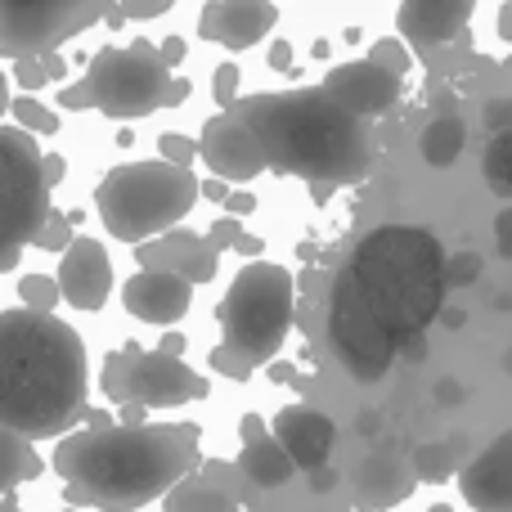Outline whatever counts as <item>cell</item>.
Wrapping results in <instances>:
<instances>
[{
    "label": "cell",
    "mask_w": 512,
    "mask_h": 512,
    "mask_svg": "<svg viewBox=\"0 0 512 512\" xmlns=\"http://www.w3.org/2000/svg\"><path fill=\"white\" fill-rule=\"evenodd\" d=\"M198 423H117L54 445V472L72 508L140 512L198 468Z\"/></svg>",
    "instance_id": "1"
},
{
    "label": "cell",
    "mask_w": 512,
    "mask_h": 512,
    "mask_svg": "<svg viewBox=\"0 0 512 512\" xmlns=\"http://www.w3.org/2000/svg\"><path fill=\"white\" fill-rule=\"evenodd\" d=\"M86 342L59 315L0 310V427L23 441L72 432L86 414Z\"/></svg>",
    "instance_id": "2"
},
{
    "label": "cell",
    "mask_w": 512,
    "mask_h": 512,
    "mask_svg": "<svg viewBox=\"0 0 512 512\" xmlns=\"http://www.w3.org/2000/svg\"><path fill=\"white\" fill-rule=\"evenodd\" d=\"M234 113L248 122L261 144L270 171L301 176L310 189L351 185L369 171L373 144L355 113L324 95V90H279V95H252Z\"/></svg>",
    "instance_id": "3"
},
{
    "label": "cell",
    "mask_w": 512,
    "mask_h": 512,
    "mask_svg": "<svg viewBox=\"0 0 512 512\" xmlns=\"http://www.w3.org/2000/svg\"><path fill=\"white\" fill-rule=\"evenodd\" d=\"M351 274L373 315L400 337H423L427 324L445 310L450 256L441 239L423 225H382L364 234L351 252Z\"/></svg>",
    "instance_id": "4"
},
{
    "label": "cell",
    "mask_w": 512,
    "mask_h": 512,
    "mask_svg": "<svg viewBox=\"0 0 512 512\" xmlns=\"http://www.w3.org/2000/svg\"><path fill=\"white\" fill-rule=\"evenodd\" d=\"M203 194V180L185 167L153 158V162H122L113 167L95 189L99 221L113 239L122 243H144L162 239L180 225V216H189V207Z\"/></svg>",
    "instance_id": "5"
},
{
    "label": "cell",
    "mask_w": 512,
    "mask_h": 512,
    "mask_svg": "<svg viewBox=\"0 0 512 512\" xmlns=\"http://www.w3.org/2000/svg\"><path fill=\"white\" fill-rule=\"evenodd\" d=\"M171 68L162 63L158 45L135 41V45H104L90 59V72L77 86L59 90V108L72 113H104L113 122H140V117L167 108V90H171Z\"/></svg>",
    "instance_id": "6"
},
{
    "label": "cell",
    "mask_w": 512,
    "mask_h": 512,
    "mask_svg": "<svg viewBox=\"0 0 512 512\" xmlns=\"http://www.w3.org/2000/svg\"><path fill=\"white\" fill-rule=\"evenodd\" d=\"M292 306H297V283L283 265L274 261H248L239 274L230 279L216 310V324H221L225 342L234 355L252 364H265L279 355L283 337L292 328Z\"/></svg>",
    "instance_id": "7"
},
{
    "label": "cell",
    "mask_w": 512,
    "mask_h": 512,
    "mask_svg": "<svg viewBox=\"0 0 512 512\" xmlns=\"http://www.w3.org/2000/svg\"><path fill=\"white\" fill-rule=\"evenodd\" d=\"M50 180L36 135L0 126V252H18L50 225Z\"/></svg>",
    "instance_id": "8"
},
{
    "label": "cell",
    "mask_w": 512,
    "mask_h": 512,
    "mask_svg": "<svg viewBox=\"0 0 512 512\" xmlns=\"http://www.w3.org/2000/svg\"><path fill=\"white\" fill-rule=\"evenodd\" d=\"M328 346H333V360L355 382H382L391 364L400 360V337L373 315L351 265L337 270L333 292H328Z\"/></svg>",
    "instance_id": "9"
},
{
    "label": "cell",
    "mask_w": 512,
    "mask_h": 512,
    "mask_svg": "<svg viewBox=\"0 0 512 512\" xmlns=\"http://www.w3.org/2000/svg\"><path fill=\"white\" fill-rule=\"evenodd\" d=\"M99 387L108 400L117 405H135V409H167V405H189V400H207L212 382L198 378L185 360H171L162 351H140L126 346L113 351L99 369Z\"/></svg>",
    "instance_id": "10"
},
{
    "label": "cell",
    "mask_w": 512,
    "mask_h": 512,
    "mask_svg": "<svg viewBox=\"0 0 512 512\" xmlns=\"http://www.w3.org/2000/svg\"><path fill=\"white\" fill-rule=\"evenodd\" d=\"M99 18H113L104 0H41V5L0 0V54L14 63L59 54L68 36L86 32Z\"/></svg>",
    "instance_id": "11"
},
{
    "label": "cell",
    "mask_w": 512,
    "mask_h": 512,
    "mask_svg": "<svg viewBox=\"0 0 512 512\" xmlns=\"http://www.w3.org/2000/svg\"><path fill=\"white\" fill-rule=\"evenodd\" d=\"M198 158L207 162V171L212 176H221L225 185H239L243 180H256L270 162H265L261 144H256V135L248 131V122H243L239 113H216L207 117L203 126V140H198Z\"/></svg>",
    "instance_id": "12"
},
{
    "label": "cell",
    "mask_w": 512,
    "mask_h": 512,
    "mask_svg": "<svg viewBox=\"0 0 512 512\" xmlns=\"http://www.w3.org/2000/svg\"><path fill=\"white\" fill-rule=\"evenodd\" d=\"M319 90L364 122V117H382L387 108H396L400 90H405V77H396V72L378 68V63H369V59H355V63H337L333 72H324Z\"/></svg>",
    "instance_id": "13"
},
{
    "label": "cell",
    "mask_w": 512,
    "mask_h": 512,
    "mask_svg": "<svg viewBox=\"0 0 512 512\" xmlns=\"http://www.w3.org/2000/svg\"><path fill=\"white\" fill-rule=\"evenodd\" d=\"M54 279H59L63 301L72 310H104L108 297H113V261H108L104 243L90 239V234H77V243L63 252V265Z\"/></svg>",
    "instance_id": "14"
},
{
    "label": "cell",
    "mask_w": 512,
    "mask_h": 512,
    "mask_svg": "<svg viewBox=\"0 0 512 512\" xmlns=\"http://www.w3.org/2000/svg\"><path fill=\"white\" fill-rule=\"evenodd\" d=\"M135 261H140V270L176 274V279H185V283H194L198 288V283L216 279L221 252H216L212 243H207L203 234H194V230H171V234H162V239L135 248Z\"/></svg>",
    "instance_id": "15"
},
{
    "label": "cell",
    "mask_w": 512,
    "mask_h": 512,
    "mask_svg": "<svg viewBox=\"0 0 512 512\" xmlns=\"http://www.w3.org/2000/svg\"><path fill=\"white\" fill-rule=\"evenodd\" d=\"M459 490L472 512H512V432H499L459 472Z\"/></svg>",
    "instance_id": "16"
},
{
    "label": "cell",
    "mask_w": 512,
    "mask_h": 512,
    "mask_svg": "<svg viewBox=\"0 0 512 512\" xmlns=\"http://www.w3.org/2000/svg\"><path fill=\"white\" fill-rule=\"evenodd\" d=\"M274 23H279V9L265 0H212L198 14V36L225 50H252Z\"/></svg>",
    "instance_id": "17"
},
{
    "label": "cell",
    "mask_w": 512,
    "mask_h": 512,
    "mask_svg": "<svg viewBox=\"0 0 512 512\" xmlns=\"http://www.w3.org/2000/svg\"><path fill=\"white\" fill-rule=\"evenodd\" d=\"M122 306L131 310L144 324H180L194 306V283L176 279V274H153V270H135L122 283Z\"/></svg>",
    "instance_id": "18"
},
{
    "label": "cell",
    "mask_w": 512,
    "mask_h": 512,
    "mask_svg": "<svg viewBox=\"0 0 512 512\" xmlns=\"http://www.w3.org/2000/svg\"><path fill=\"white\" fill-rule=\"evenodd\" d=\"M274 441L292 454V463H297L301 472H319V468H328L337 427H333V418L310 405H283L279 414H274Z\"/></svg>",
    "instance_id": "19"
},
{
    "label": "cell",
    "mask_w": 512,
    "mask_h": 512,
    "mask_svg": "<svg viewBox=\"0 0 512 512\" xmlns=\"http://www.w3.org/2000/svg\"><path fill=\"white\" fill-rule=\"evenodd\" d=\"M468 18L472 0H405L396 14V27L414 50H436V45L454 41Z\"/></svg>",
    "instance_id": "20"
},
{
    "label": "cell",
    "mask_w": 512,
    "mask_h": 512,
    "mask_svg": "<svg viewBox=\"0 0 512 512\" xmlns=\"http://www.w3.org/2000/svg\"><path fill=\"white\" fill-rule=\"evenodd\" d=\"M414 472H405L396 459H382V454H373V459H364L360 468H355L351 486L355 495L364 499L369 508H387V504H400V499L414 490Z\"/></svg>",
    "instance_id": "21"
},
{
    "label": "cell",
    "mask_w": 512,
    "mask_h": 512,
    "mask_svg": "<svg viewBox=\"0 0 512 512\" xmlns=\"http://www.w3.org/2000/svg\"><path fill=\"white\" fill-rule=\"evenodd\" d=\"M239 472L252 481V486L279 490V486H288V481L297 477V463H292V454L283 450L274 436H265V441H256V445H243Z\"/></svg>",
    "instance_id": "22"
},
{
    "label": "cell",
    "mask_w": 512,
    "mask_h": 512,
    "mask_svg": "<svg viewBox=\"0 0 512 512\" xmlns=\"http://www.w3.org/2000/svg\"><path fill=\"white\" fill-rule=\"evenodd\" d=\"M463 144H468V126H463V117L441 113L436 122H427L418 149H423L427 167H454V162H459V153H463Z\"/></svg>",
    "instance_id": "23"
},
{
    "label": "cell",
    "mask_w": 512,
    "mask_h": 512,
    "mask_svg": "<svg viewBox=\"0 0 512 512\" xmlns=\"http://www.w3.org/2000/svg\"><path fill=\"white\" fill-rule=\"evenodd\" d=\"M41 454L32 450V441H23V436L5 432L0 427V495L14 486H23V481H36L41 477Z\"/></svg>",
    "instance_id": "24"
},
{
    "label": "cell",
    "mask_w": 512,
    "mask_h": 512,
    "mask_svg": "<svg viewBox=\"0 0 512 512\" xmlns=\"http://www.w3.org/2000/svg\"><path fill=\"white\" fill-rule=\"evenodd\" d=\"M167 512H239L234 508V499L225 495V490H216L207 477H189L180 481L176 490L167 495Z\"/></svg>",
    "instance_id": "25"
},
{
    "label": "cell",
    "mask_w": 512,
    "mask_h": 512,
    "mask_svg": "<svg viewBox=\"0 0 512 512\" xmlns=\"http://www.w3.org/2000/svg\"><path fill=\"white\" fill-rule=\"evenodd\" d=\"M481 176H486L490 194L499 198H512V131L495 135L486 149V158H481Z\"/></svg>",
    "instance_id": "26"
},
{
    "label": "cell",
    "mask_w": 512,
    "mask_h": 512,
    "mask_svg": "<svg viewBox=\"0 0 512 512\" xmlns=\"http://www.w3.org/2000/svg\"><path fill=\"white\" fill-rule=\"evenodd\" d=\"M454 468H459V463H454V445L427 441V445H418V450H414V477L427 481V486H441V481H450Z\"/></svg>",
    "instance_id": "27"
},
{
    "label": "cell",
    "mask_w": 512,
    "mask_h": 512,
    "mask_svg": "<svg viewBox=\"0 0 512 512\" xmlns=\"http://www.w3.org/2000/svg\"><path fill=\"white\" fill-rule=\"evenodd\" d=\"M14 122H18V131H27V135H54L59 131V113H54L50 104H41L36 95H14Z\"/></svg>",
    "instance_id": "28"
},
{
    "label": "cell",
    "mask_w": 512,
    "mask_h": 512,
    "mask_svg": "<svg viewBox=\"0 0 512 512\" xmlns=\"http://www.w3.org/2000/svg\"><path fill=\"white\" fill-rule=\"evenodd\" d=\"M18 297H23V306L36 310V315H54V306L63 301V288L50 274H23V279H18Z\"/></svg>",
    "instance_id": "29"
},
{
    "label": "cell",
    "mask_w": 512,
    "mask_h": 512,
    "mask_svg": "<svg viewBox=\"0 0 512 512\" xmlns=\"http://www.w3.org/2000/svg\"><path fill=\"white\" fill-rule=\"evenodd\" d=\"M369 63H378V68H387V72H396V77H405V72L414 68V54H409L405 41H396V36H382V41L369 50Z\"/></svg>",
    "instance_id": "30"
},
{
    "label": "cell",
    "mask_w": 512,
    "mask_h": 512,
    "mask_svg": "<svg viewBox=\"0 0 512 512\" xmlns=\"http://www.w3.org/2000/svg\"><path fill=\"white\" fill-rule=\"evenodd\" d=\"M239 81H243V72L234 68V63H221V68H216V77H212V99L225 108V113H234V108H239Z\"/></svg>",
    "instance_id": "31"
},
{
    "label": "cell",
    "mask_w": 512,
    "mask_h": 512,
    "mask_svg": "<svg viewBox=\"0 0 512 512\" xmlns=\"http://www.w3.org/2000/svg\"><path fill=\"white\" fill-rule=\"evenodd\" d=\"M158 153H162V162H171V167H194V158H198V144L189 140V135H180V131H167L158 140Z\"/></svg>",
    "instance_id": "32"
},
{
    "label": "cell",
    "mask_w": 512,
    "mask_h": 512,
    "mask_svg": "<svg viewBox=\"0 0 512 512\" xmlns=\"http://www.w3.org/2000/svg\"><path fill=\"white\" fill-rule=\"evenodd\" d=\"M72 243H77V234H72V216H63V212H54L50 216V225L41 230V239H36V248H45V252H68Z\"/></svg>",
    "instance_id": "33"
},
{
    "label": "cell",
    "mask_w": 512,
    "mask_h": 512,
    "mask_svg": "<svg viewBox=\"0 0 512 512\" xmlns=\"http://www.w3.org/2000/svg\"><path fill=\"white\" fill-rule=\"evenodd\" d=\"M207 364H212V369L221 373V378H230V382H248V378H252V364L243 360V355H234L230 346H212Z\"/></svg>",
    "instance_id": "34"
},
{
    "label": "cell",
    "mask_w": 512,
    "mask_h": 512,
    "mask_svg": "<svg viewBox=\"0 0 512 512\" xmlns=\"http://www.w3.org/2000/svg\"><path fill=\"white\" fill-rule=\"evenodd\" d=\"M207 243H212L216 252H225V248H239L243 243V225L234 221V216H221V221L207 230Z\"/></svg>",
    "instance_id": "35"
},
{
    "label": "cell",
    "mask_w": 512,
    "mask_h": 512,
    "mask_svg": "<svg viewBox=\"0 0 512 512\" xmlns=\"http://www.w3.org/2000/svg\"><path fill=\"white\" fill-rule=\"evenodd\" d=\"M14 81H18V90H23V95H36V90L45 86V68H41V59H18L14 63Z\"/></svg>",
    "instance_id": "36"
},
{
    "label": "cell",
    "mask_w": 512,
    "mask_h": 512,
    "mask_svg": "<svg viewBox=\"0 0 512 512\" xmlns=\"http://www.w3.org/2000/svg\"><path fill=\"white\" fill-rule=\"evenodd\" d=\"M481 122L490 126L495 135H504L512 131V95H499V99H490L486 104V113H481Z\"/></svg>",
    "instance_id": "37"
},
{
    "label": "cell",
    "mask_w": 512,
    "mask_h": 512,
    "mask_svg": "<svg viewBox=\"0 0 512 512\" xmlns=\"http://www.w3.org/2000/svg\"><path fill=\"white\" fill-rule=\"evenodd\" d=\"M477 274H481V256H477V252L450 256V288H454V283H472Z\"/></svg>",
    "instance_id": "38"
},
{
    "label": "cell",
    "mask_w": 512,
    "mask_h": 512,
    "mask_svg": "<svg viewBox=\"0 0 512 512\" xmlns=\"http://www.w3.org/2000/svg\"><path fill=\"white\" fill-rule=\"evenodd\" d=\"M495 248H499V256L512 261V207H504V212L495 216Z\"/></svg>",
    "instance_id": "39"
},
{
    "label": "cell",
    "mask_w": 512,
    "mask_h": 512,
    "mask_svg": "<svg viewBox=\"0 0 512 512\" xmlns=\"http://www.w3.org/2000/svg\"><path fill=\"white\" fill-rule=\"evenodd\" d=\"M265 418L261 414H243V423H239V441L243 445H256V441H265Z\"/></svg>",
    "instance_id": "40"
},
{
    "label": "cell",
    "mask_w": 512,
    "mask_h": 512,
    "mask_svg": "<svg viewBox=\"0 0 512 512\" xmlns=\"http://www.w3.org/2000/svg\"><path fill=\"white\" fill-rule=\"evenodd\" d=\"M158 54H162V63H167V68H180V63H185V41H180V36H162V45H158Z\"/></svg>",
    "instance_id": "41"
},
{
    "label": "cell",
    "mask_w": 512,
    "mask_h": 512,
    "mask_svg": "<svg viewBox=\"0 0 512 512\" xmlns=\"http://www.w3.org/2000/svg\"><path fill=\"white\" fill-rule=\"evenodd\" d=\"M225 212L239 221V216H252L256 212V194H248V189H234L230 194V203H225Z\"/></svg>",
    "instance_id": "42"
},
{
    "label": "cell",
    "mask_w": 512,
    "mask_h": 512,
    "mask_svg": "<svg viewBox=\"0 0 512 512\" xmlns=\"http://www.w3.org/2000/svg\"><path fill=\"white\" fill-rule=\"evenodd\" d=\"M230 194H234V189L230 185H225V180L221 176H212V180H203V198H207V203H230Z\"/></svg>",
    "instance_id": "43"
},
{
    "label": "cell",
    "mask_w": 512,
    "mask_h": 512,
    "mask_svg": "<svg viewBox=\"0 0 512 512\" xmlns=\"http://www.w3.org/2000/svg\"><path fill=\"white\" fill-rule=\"evenodd\" d=\"M167 0H158V5H135V0H131V5H122V18H158V14H167Z\"/></svg>",
    "instance_id": "44"
},
{
    "label": "cell",
    "mask_w": 512,
    "mask_h": 512,
    "mask_svg": "<svg viewBox=\"0 0 512 512\" xmlns=\"http://www.w3.org/2000/svg\"><path fill=\"white\" fill-rule=\"evenodd\" d=\"M400 355H405L409 364H423V360H427V333H423V337H409V342H400Z\"/></svg>",
    "instance_id": "45"
},
{
    "label": "cell",
    "mask_w": 512,
    "mask_h": 512,
    "mask_svg": "<svg viewBox=\"0 0 512 512\" xmlns=\"http://www.w3.org/2000/svg\"><path fill=\"white\" fill-rule=\"evenodd\" d=\"M45 180H50V189L59 185V180H68V162H63L59 153H45Z\"/></svg>",
    "instance_id": "46"
},
{
    "label": "cell",
    "mask_w": 512,
    "mask_h": 512,
    "mask_svg": "<svg viewBox=\"0 0 512 512\" xmlns=\"http://www.w3.org/2000/svg\"><path fill=\"white\" fill-rule=\"evenodd\" d=\"M436 400H441V405H463V387L454 378L436 382Z\"/></svg>",
    "instance_id": "47"
},
{
    "label": "cell",
    "mask_w": 512,
    "mask_h": 512,
    "mask_svg": "<svg viewBox=\"0 0 512 512\" xmlns=\"http://www.w3.org/2000/svg\"><path fill=\"white\" fill-rule=\"evenodd\" d=\"M270 68H279V72L292 68V45L288 41H274L270 45Z\"/></svg>",
    "instance_id": "48"
},
{
    "label": "cell",
    "mask_w": 512,
    "mask_h": 512,
    "mask_svg": "<svg viewBox=\"0 0 512 512\" xmlns=\"http://www.w3.org/2000/svg\"><path fill=\"white\" fill-rule=\"evenodd\" d=\"M337 486V472L333 468H319V472H310V490H315V495H328V490Z\"/></svg>",
    "instance_id": "49"
},
{
    "label": "cell",
    "mask_w": 512,
    "mask_h": 512,
    "mask_svg": "<svg viewBox=\"0 0 512 512\" xmlns=\"http://www.w3.org/2000/svg\"><path fill=\"white\" fill-rule=\"evenodd\" d=\"M41 68H45V77L59 81V86H63V72H68V59H63V54H45Z\"/></svg>",
    "instance_id": "50"
},
{
    "label": "cell",
    "mask_w": 512,
    "mask_h": 512,
    "mask_svg": "<svg viewBox=\"0 0 512 512\" xmlns=\"http://www.w3.org/2000/svg\"><path fill=\"white\" fill-rule=\"evenodd\" d=\"M185 333H162V346H158V351L162 355H171V360H180V355H185Z\"/></svg>",
    "instance_id": "51"
},
{
    "label": "cell",
    "mask_w": 512,
    "mask_h": 512,
    "mask_svg": "<svg viewBox=\"0 0 512 512\" xmlns=\"http://www.w3.org/2000/svg\"><path fill=\"white\" fill-rule=\"evenodd\" d=\"M185 99H189V81H185V77H176V81H171V90H167V108L185 104Z\"/></svg>",
    "instance_id": "52"
},
{
    "label": "cell",
    "mask_w": 512,
    "mask_h": 512,
    "mask_svg": "<svg viewBox=\"0 0 512 512\" xmlns=\"http://www.w3.org/2000/svg\"><path fill=\"white\" fill-rule=\"evenodd\" d=\"M441 324L445 328H463V324H468V310H463V306H445L441 310Z\"/></svg>",
    "instance_id": "53"
},
{
    "label": "cell",
    "mask_w": 512,
    "mask_h": 512,
    "mask_svg": "<svg viewBox=\"0 0 512 512\" xmlns=\"http://www.w3.org/2000/svg\"><path fill=\"white\" fill-rule=\"evenodd\" d=\"M499 36L512 45V0H508V5H499Z\"/></svg>",
    "instance_id": "54"
},
{
    "label": "cell",
    "mask_w": 512,
    "mask_h": 512,
    "mask_svg": "<svg viewBox=\"0 0 512 512\" xmlns=\"http://www.w3.org/2000/svg\"><path fill=\"white\" fill-rule=\"evenodd\" d=\"M270 378L274 382H297V369H292V364H270Z\"/></svg>",
    "instance_id": "55"
},
{
    "label": "cell",
    "mask_w": 512,
    "mask_h": 512,
    "mask_svg": "<svg viewBox=\"0 0 512 512\" xmlns=\"http://www.w3.org/2000/svg\"><path fill=\"white\" fill-rule=\"evenodd\" d=\"M261 248H265V243L256 239V234H243V243H239V252H243V256H256Z\"/></svg>",
    "instance_id": "56"
},
{
    "label": "cell",
    "mask_w": 512,
    "mask_h": 512,
    "mask_svg": "<svg viewBox=\"0 0 512 512\" xmlns=\"http://www.w3.org/2000/svg\"><path fill=\"white\" fill-rule=\"evenodd\" d=\"M14 108V95H9V86H5V72H0V113H9Z\"/></svg>",
    "instance_id": "57"
},
{
    "label": "cell",
    "mask_w": 512,
    "mask_h": 512,
    "mask_svg": "<svg viewBox=\"0 0 512 512\" xmlns=\"http://www.w3.org/2000/svg\"><path fill=\"white\" fill-rule=\"evenodd\" d=\"M14 265H18V252H0V274L14 270Z\"/></svg>",
    "instance_id": "58"
},
{
    "label": "cell",
    "mask_w": 512,
    "mask_h": 512,
    "mask_svg": "<svg viewBox=\"0 0 512 512\" xmlns=\"http://www.w3.org/2000/svg\"><path fill=\"white\" fill-rule=\"evenodd\" d=\"M0 512H23V508H18L14 499H0Z\"/></svg>",
    "instance_id": "59"
},
{
    "label": "cell",
    "mask_w": 512,
    "mask_h": 512,
    "mask_svg": "<svg viewBox=\"0 0 512 512\" xmlns=\"http://www.w3.org/2000/svg\"><path fill=\"white\" fill-rule=\"evenodd\" d=\"M427 512H454L450 504H432V508H427Z\"/></svg>",
    "instance_id": "60"
},
{
    "label": "cell",
    "mask_w": 512,
    "mask_h": 512,
    "mask_svg": "<svg viewBox=\"0 0 512 512\" xmlns=\"http://www.w3.org/2000/svg\"><path fill=\"white\" fill-rule=\"evenodd\" d=\"M504 369H508V373H512V351H508V360H504Z\"/></svg>",
    "instance_id": "61"
},
{
    "label": "cell",
    "mask_w": 512,
    "mask_h": 512,
    "mask_svg": "<svg viewBox=\"0 0 512 512\" xmlns=\"http://www.w3.org/2000/svg\"><path fill=\"white\" fill-rule=\"evenodd\" d=\"M239 512H243V508H239Z\"/></svg>",
    "instance_id": "62"
}]
</instances>
